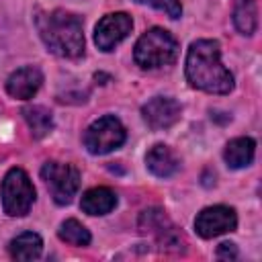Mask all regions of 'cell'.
<instances>
[{"mask_svg":"<svg viewBox=\"0 0 262 262\" xmlns=\"http://www.w3.org/2000/svg\"><path fill=\"white\" fill-rule=\"evenodd\" d=\"M184 72L192 88L211 94H227L233 90V74L221 63V49L213 39H199L190 45Z\"/></svg>","mask_w":262,"mask_h":262,"instance_id":"cell-1","label":"cell"},{"mask_svg":"<svg viewBox=\"0 0 262 262\" xmlns=\"http://www.w3.org/2000/svg\"><path fill=\"white\" fill-rule=\"evenodd\" d=\"M37 31L45 47L59 57H80L84 53V31L82 18L74 12L55 8L47 12H39Z\"/></svg>","mask_w":262,"mask_h":262,"instance_id":"cell-2","label":"cell"},{"mask_svg":"<svg viewBox=\"0 0 262 262\" xmlns=\"http://www.w3.org/2000/svg\"><path fill=\"white\" fill-rule=\"evenodd\" d=\"M178 41L172 33L162 27H151L145 31L133 49V59L143 70H156L164 66H172L178 57Z\"/></svg>","mask_w":262,"mask_h":262,"instance_id":"cell-3","label":"cell"},{"mask_svg":"<svg viewBox=\"0 0 262 262\" xmlns=\"http://www.w3.org/2000/svg\"><path fill=\"white\" fill-rule=\"evenodd\" d=\"M35 201V186L23 168H10L2 180V207L10 217H25Z\"/></svg>","mask_w":262,"mask_h":262,"instance_id":"cell-4","label":"cell"},{"mask_svg":"<svg viewBox=\"0 0 262 262\" xmlns=\"http://www.w3.org/2000/svg\"><path fill=\"white\" fill-rule=\"evenodd\" d=\"M127 139V131L123 123L115 115H104L90 123L84 133V147L94 156L111 154L113 149L121 147Z\"/></svg>","mask_w":262,"mask_h":262,"instance_id":"cell-5","label":"cell"},{"mask_svg":"<svg viewBox=\"0 0 262 262\" xmlns=\"http://www.w3.org/2000/svg\"><path fill=\"white\" fill-rule=\"evenodd\" d=\"M41 178L57 205H70L80 188V172L72 164L45 162L41 168Z\"/></svg>","mask_w":262,"mask_h":262,"instance_id":"cell-6","label":"cell"},{"mask_svg":"<svg viewBox=\"0 0 262 262\" xmlns=\"http://www.w3.org/2000/svg\"><path fill=\"white\" fill-rule=\"evenodd\" d=\"M131 29H133V20L127 12L104 14L94 27V43L102 51H113L123 39L129 37Z\"/></svg>","mask_w":262,"mask_h":262,"instance_id":"cell-7","label":"cell"},{"mask_svg":"<svg viewBox=\"0 0 262 262\" xmlns=\"http://www.w3.org/2000/svg\"><path fill=\"white\" fill-rule=\"evenodd\" d=\"M235 227H237V215L231 207H225V205L207 207L194 219V229L205 239L233 231Z\"/></svg>","mask_w":262,"mask_h":262,"instance_id":"cell-8","label":"cell"},{"mask_svg":"<svg viewBox=\"0 0 262 262\" xmlns=\"http://www.w3.org/2000/svg\"><path fill=\"white\" fill-rule=\"evenodd\" d=\"M180 104L170 96H154L141 106V117L154 131L168 129L180 119Z\"/></svg>","mask_w":262,"mask_h":262,"instance_id":"cell-9","label":"cell"},{"mask_svg":"<svg viewBox=\"0 0 262 262\" xmlns=\"http://www.w3.org/2000/svg\"><path fill=\"white\" fill-rule=\"evenodd\" d=\"M43 84V74L39 68L35 66H25V68H18L16 72H12L6 80V92L12 96V98H18V100H29L37 94V90L41 88Z\"/></svg>","mask_w":262,"mask_h":262,"instance_id":"cell-10","label":"cell"},{"mask_svg":"<svg viewBox=\"0 0 262 262\" xmlns=\"http://www.w3.org/2000/svg\"><path fill=\"white\" fill-rule=\"evenodd\" d=\"M145 164H147V170L158 178H168L176 174V170L180 168L178 158L164 143H156L154 147H149V151L145 154Z\"/></svg>","mask_w":262,"mask_h":262,"instance_id":"cell-11","label":"cell"},{"mask_svg":"<svg viewBox=\"0 0 262 262\" xmlns=\"http://www.w3.org/2000/svg\"><path fill=\"white\" fill-rule=\"evenodd\" d=\"M117 207V194L106 186H94L82 194L80 209L88 215H106Z\"/></svg>","mask_w":262,"mask_h":262,"instance_id":"cell-12","label":"cell"},{"mask_svg":"<svg viewBox=\"0 0 262 262\" xmlns=\"http://www.w3.org/2000/svg\"><path fill=\"white\" fill-rule=\"evenodd\" d=\"M254 154H256V141L252 137H235L225 145L223 160L229 168L239 170L252 164Z\"/></svg>","mask_w":262,"mask_h":262,"instance_id":"cell-13","label":"cell"},{"mask_svg":"<svg viewBox=\"0 0 262 262\" xmlns=\"http://www.w3.org/2000/svg\"><path fill=\"white\" fill-rule=\"evenodd\" d=\"M8 250L14 260H23V262L37 260L43 252V239H41V235H37L33 231H23L10 242Z\"/></svg>","mask_w":262,"mask_h":262,"instance_id":"cell-14","label":"cell"},{"mask_svg":"<svg viewBox=\"0 0 262 262\" xmlns=\"http://www.w3.org/2000/svg\"><path fill=\"white\" fill-rule=\"evenodd\" d=\"M23 117L33 133V137L41 139L45 135L51 133L53 129V117H51V111H47L45 106L41 104H33V106H25L23 108Z\"/></svg>","mask_w":262,"mask_h":262,"instance_id":"cell-15","label":"cell"},{"mask_svg":"<svg viewBox=\"0 0 262 262\" xmlns=\"http://www.w3.org/2000/svg\"><path fill=\"white\" fill-rule=\"evenodd\" d=\"M233 25L242 35H252L256 31L258 18H256L254 0H237L233 10Z\"/></svg>","mask_w":262,"mask_h":262,"instance_id":"cell-16","label":"cell"},{"mask_svg":"<svg viewBox=\"0 0 262 262\" xmlns=\"http://www.w3.org/2000/svg\"><path fill=\"white\" fill-rule=\"evenodd\" d=\"M57 235H59L61 242H66V244H70V246H78V248L88 246L90 239H92L90 231H88L78 219H66V221L59 225Z\"/></svg>","mask_w":262,"mask_h":262,"instance_id":"cell-17","label":"cell"},{"mask_svg":"<svg viewBox=\"0 0 262 262\" xmlns=\"http://www.w3.org/2000/svg\"><path fill=\"white\" fill-rule=\"evenodd\" d=\"M166 225H170V219L166 217V213L158 207H151V209H145L141 215H139V231L141 233H158L160 229H164Z\"/></svg>","mask_w":262,"mask_h":262,"instance_id":"cell-18","label":"cell"},{"mask_svg":"<svg viewBox=\"0 0 262 262\" xmlns=\"http://www.w3.org/2000/svg\"><path fill=\"white\" fill-rule=\"evenodd\" d=\"M156 239H158L160 248L166 252H184L186 250V239H184L182 231H178L172 223L166 225L164 229H160L156 233Z\"/></svg>","mask_w":262,"mask_h":262,"instance_id":"cell-19","label":"cell"},{"mask_svg":"<svg viewBox=\"0 0 262 262\" xmlns=\"http://www.w3.org/2000/svg\"><path fill=\"white\" fill-rule=\"evenodd\" d=\"M137 4H147L156 10H162L166 12L170 18H180L182 14V6H180V0H135Z\"/></svg>","mask_w":262,"mask_h":262,"instance_id":"cell-20","label":"cell"},{"mask_svg":"<svg viewBox=\"0 0 262 262\" xmlns=\"http://www.w3.org/2000/svg\"><path fill=\"white\" fill-rule=\"evenodd\" d=\"M217 258H221V260H235V258H237V248H235V244H231V242L219 244V246H217Z\"/></svg>","mask_w":262,"mask_h":262,"instance_id":"cell-21","label":"cell"}]
</instances>
